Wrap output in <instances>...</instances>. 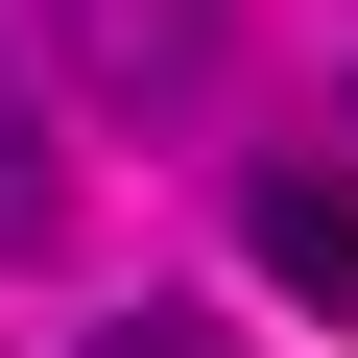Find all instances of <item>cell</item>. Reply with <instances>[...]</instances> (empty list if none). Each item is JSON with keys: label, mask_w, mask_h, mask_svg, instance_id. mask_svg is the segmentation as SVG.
Masks as SVG:
<instances>
[{"label": "cell", "mask_w": 358, "mask_h": 358, "mask_svg": "<svg viewBox=\"0 0 358 358\" xmlns=\"http://www.w3.org/2000/svg\"><path fill=\"white\" fill-rule=\"evenodd\" d=\"M24 239H48V96L0 72V263H24Z\"/></svg>", "instance_id": "obj_3"}, {"label": "cell", "mask_w": 358, "mask_h": 358, "mask_svg": "<svg viewBox=\"0 0 358 358\" xmlns=\"http://www.w3.org/2000/svg\"><path fill=\"white\" fill-rule=\"evenodd\" d=\"M72 358H239V334H215V310H96Z\"/></svg>", "instance_id": "obj_4"}, {"label": "cell", "mask_w": 358, "mask_h": 358, "mask_svg": "<svg viewBox=\"0 0 358 358\" xmlns=\"http://www.w3.org/2000/svg\"><path fill=\"white\" fill-rule=\"evenodd\" d=\"M72 72H96L120 120H192V96H215V0H72Z\"/></svg>", "instance_id": "obj_2"}, {"label": "cell", "mask_w": 358, "mask_h": 358, "mask_svg": "<svg viewBox=\"0 0 358 358\" xmlns=\"http://www.w3.org/2000/svg\"><path fill=\"white\" fill-rule=\"evenodd\" d=\"M239 263H263L287 310L358 334V167H263V192H239Z\"/></svg>", "instance_id": "obj_1"}]
</instances>
